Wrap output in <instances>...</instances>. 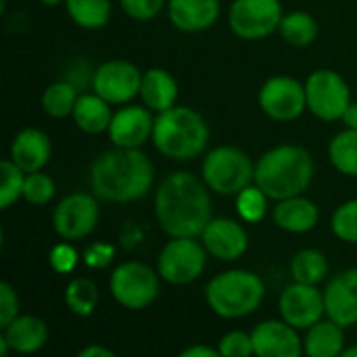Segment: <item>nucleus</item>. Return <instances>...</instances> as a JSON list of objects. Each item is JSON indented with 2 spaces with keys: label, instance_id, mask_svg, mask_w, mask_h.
Returning a JSON list of instances; mask_svg holds the SVG:
<instances>
[{
  "label": "nucleus",
  "instance_id": "nucleus-5",
  "mask_svg": "<svg viewBox=\"0 0 357 357\" xmlns=\"http://www.w3.org/2000/svg\"><path fill=\"white\" fill-rule=\"evenodd\" d=\"M266 299V284L251 270H228L205 287L209 310L224 320H241L255 314Z\"/></svg>",
  "mask_w": 357,
  "mask_h": 357
},
{
  "label": "nucleus",
  "instance_id": "nucleus-35",
  "mask_svg": "<svg viewBox=\"0 0 357 357\" xmlns=\"http://www.w3.org/2000/svg\"><path fill=\"white\" fill-rule=\"evenodd\" d=\"M331 230L339 241L357 245V199H349L335 209Z\"/></svg>",
  "mask_w": 357,
  "mask_h": 357
},
{
  "label": "nucleus",
  "instance_id": "nucleus-19",
  "mask_svg": "<svg viewBox=\"0 0 357 357\" xmlns=\"http://www.w3.org/2000/svg\"><path fill=\"white\" fill-rule=\"evenodd\" d=\"M326 316L343 328L357 326V268H347L324 289Z\"/></svg>",
  "mask_w": 357,
  "mask_h": 357
},
{
  "label": "nucleus",
  "instance_id": "nucleus-40",
  "mask_svg": "<svg viewBox=\"0 0 357 357\" xmlns=\"http://www.w3.org/2000/svg\"><path fill=\"white\" fill-rule=\"evenodd\" d=\"M113 255H115V247L113 245H109V243H92L84 251V264L88 268L102 270V268H107L113 261Z\"/></svg>",
  "mask_w": 357,
  "mask_h": 357
},
{
  "label": "nucleus",
  "instance_id": "nucleus-6",
  "mask_svg": "<svg viewBox=\"0 0 357 357\" xmlns=\"http://www.w3.org/2000/svg\"><path fill=\"white\" fill-rule=\"evenodd\" d=\"M201 178L211 192L220 197H236L255 182V163L243 149L222 144L203 157Z\"/></svg>",
  "mask_w": 357,
  "mask_h": 357
},
{
  "label": "nucleus",
  "instance_id": "nucleus-9",
  "mask_svg": "<svg viewBox=\"0 0 357 357\" xmlns=\"http://www.w3.org/2000/svg\"><path fill=\"white\" fill-rule=\"evenodd\" d=\"M307 111L320 121H337L351 105V88L335 69H316L305 79Z\"/></svg>",
  "mask_w": 357,
  "mask_h": 357
},
{
  "label": "nucleus",
  "instance_id": "nucleus-20",
  "mask_svg": "<svg viewBox=\"0 0 357 357\" xmlns=\"http://www.w3.org/2000/svg\"><path fill=\"white\" fill-rule=\"evenodd\" d=\"M220 13V0H167V17L172 25L186 33H199L213 27Z\"/></svg>",
  "mask_w": 357,
  "mask_h": 357
},
{
  "label": "nucleus",
  "instance_id": "nucleus-30",
  "mask_svg": "<svg viewBox=\"0 0 357 357\" xmlns=\"http://www.w3.org/2000/svg\"><path fill=\"white\" fill-rule=\"evenodd\" d=\"M328 159L339 174L357 178V130L345 128L331 140Z\"/></svg>",
  "mask_w": 357,
  "mask_h": 357
},
{
  "label": "nucleus",
  "instance_id": "nucleus-10",
  "mask_svg": "<svg viewBox=\"0 0 357 357\" xmlns=\"http://www.w3.org/2000/svg\"><path fill=\"white\" fill-rule=\"evenodd\" d=\"M282 17L280 0H234L228 8V27L241 40H264L278 31Z\"/></svg>",
  "mask_w": 357,
  "mask_h": 357
},
{
  "label": "nucleus",
  "instance_id": "nucleus-34",
  "mask_svg": "<svg viewBox=\"0 0 357 357\" xmlns=\"http://www.w3.org/2000/svg\"><path fill=\"white\" fill-rule=\"evenodd\" d=\"M54 195H56V186H54V180L48 174H44L42 169L25 174L23 201H27L33 207H44L54 199Z\"/></svg>",
  "mask_w": 357,
  "mask_h": 357
},
{
  "label": "nucleus",
  "instance_id": "nucleus-21",
  "mask_svg": "<svg viewBox=\"0 0 357 357\" xmlns=\"http://www.w3.org/2000/svg\"><path fill=\"white\" fill-rule=\"evenodd\" d=\"M8 157L25 172H40L48 165L52 157V142L50 136L38 128H25L21 130L8 149Z\"/></svg>",
  "mask_w": 357,
  "mask_h": 357
},
{
  "label": "nucleus",
  "instance_id": "nucleus-31",
  "mask_svg": "<svg viewBox=\"0 0 357 357\" xmlns=\"http://www.w3.org/2000/svg\"><path fill=\"white\" fill-rule=\"evenodd\" d=\"M65 305L71 314L79 318L92 316L98 305V287L94 284V280L86 276L73 278L65 289Z\"/></svg>",
  "mask_w": 357,
  "mask_h": 357
},
{
  "label": "nucleus",
  "instance_id": "nucleus-41",
  "mask_svg": "<svg viewBox=\"0 0 357 357\" xmlns=\"http://www.w3.org/2000/svg\"><path fill=\"white\" fill-rule=\"evenodd\" d=\"M182 357H218L220 356V349H213V347H207V345H190L186 349L180 351Z\"/></svg>",
  "mask_w": 357,
  "mask_h": 357
},
{
  "label": "nucleus",
  "instance_id": "nucleus-33",
  "mask_svg": "<svg viewBox=\"0 0 357 357\" xmlns=\"http://www.w3.org/2000/svg\"><path fill=\"white\" fill-rule=\"evenodd\" d=\"M2 182H0V209H8L19 199H23L25 172L8 157L0 163Z\"/></svg>",
  "mask_w": 357,
  "mask_h": 357
},
{
  "label": "nucleus",
  "instance_id": "nucleus-28",
  "mask_svg": "<svg viewBox=\"0 0 357 357\" xmlns=\"http://www.w3.org/2000/svg\"><path fill=\"white\" fill-rule=\"evenodd\" d=\"M79 90L69 82V79H59L50 86H46V90L42 92V111L52 117V119H63L69 117L75 109Z\"/></svg>",
  "mask_w": 357,
  "mask_h": 357
},
{
  "label": "nucleus",
  "instance_id": "nucleus-32",
  "mask_svg": "<svg viewBox=\"0 0 357 357\" xmlns=\"http://www.w3.org/2000/svg\"><path fill=\"white\" fill-rule=\"evenodd\" d=\"M268 201H270V197L255 182L251 186H247L245 190H241L234 197L238 218L243 222H247V224H257V222H261L266 218V213H268Z\"/></svg>",
  "mask_w": 357,
  "mask_h": 357
},
{
  "label": "nucleus",
  "instance_id": "nucleus-12",
  "mask_svg": "<svg viewBox=\"0 0 357 357\" xmlns=\"http://www.w3.org/2000/svg\"><path fill=\"white\" fill-rule=\"evenodd\" d=\"M259 109L274 121L289 123L307 111L305 84L291 75H272L259 88Z\"/></svg>",
  "mask_w": 357,
  "mask_h": 357
},
{
  "label": "nucleus",
  "instance_id": "nucleus-8",
  "mask_svg": "<svg viewBox=\"0 0 357 357\" xmlns=\"http://www.w3.org/2000/svg\"><path fill=\"white\" fill-rule=\"evenodd\" d=\"M207 249L201 241L190 236H176L167 241L157 257V272L167 284H190L207 266Z\"/></svg>",
  "mask_w": 357,
  "mask_h": 357
},
{
  "label": "nucleus",
  "instance_id": "nucleus-23",
  "mask_svg": "<svg viewBox=\"0 0 357 357\" xmlns=\"http://www.w3.org/2000/svg\"><path fill=\"white\" fill-rule=\"evenodd\" d=\"M140 100L155 115L176 107L178 105V82H176V77L161 67H153V69L142 71Z\"/></svg>",
  "mask_w": 357,
  "mask_h": 357
},
{
  "label": "nucleus",
  "instance_id": "nucleus-25",
  "mask_svg": "<svg viewBox=\"0 0 357 357\" xmlns=\"http://www.w3.org/2000/svg\"><path fill=\"white\" fill-rule=\"evenodd\" d=\"M113 105L109 100H105L100 94L92 92H84L77 96L75 109L71 113L75 126L86 132V134H102L109 130L111 119H113Z\"/></svg>",
  "mask_w": 357,
  "mask_h": 357
},
{
  "label": "nucleus",
  "instance_id": "nucleus-18",
  "mask_svg": "<svg viewBox=\"0 0 357 357\" xmlns=\"http://www.w3.org/2000/svg\"><path fill=\"white\" fill-rule=\"evenodd\" d=\"M0 357L8 351L29 356L38 354L48 343V324L38 316H17L10 324L0 328Z\"/></svg>",
  "mask_w": 357,
  "mask_h": 357
},
{
  "label": "nucleus",
  "instance_id": "nucleus-42",
  "mask_svg": "<svg viewBox=\"0 0 357 357\" xmlns=\"http://www.w3.org/2000/svg\"><path fill=\"white\" fill-rule=\"evenodd\" d=\"M79 357H115V354L111 351V349H107V347H102V345H96V343H92V345H88V347H84V349H79Z\"/></svg>",
  "mask_w": 357,
  "mask_h": 357
},
{
  "label": "nucleus",
  "instance_id": "nucleus-26",
  "mask_svg": "<svg viewBox=\"0 0 357 357\" xmlns=\"http://www.w3.org/2000/svg\"><path fill=\"white\" fill-rule=\"evenodd\" d=\"M69 19L82 29H102L111 21V0H65Z\"/></svg>",
  "mask_w": 357,
  "mask_h": 357
},
{
  "label": "nucleus",
  "instance_id": "nucleus-15",
  "mask_svg": "<svg viewBox=\"0 0 357 357\" xmlns=\"http://www.w3.org/2000/svg\"><path fill=\"white\" fill-rule=\"evenodd\" d=\"M155 113L146 105H121L111 119L107 130L113 146L140 149L153 138Z\"/></svg>",
  "mask_w": 357,
  "mask_h": 357
},
{
  "label": "nucleus",
  "instance_id": "nucleus-1",
  "mask_svg": "<svg viewBox=\"0 0 357 357\" xmlns=\"http://www.w3.org/2000/svg\"><path fill=\"white\" fill-rule=\"evenodd\" d=\"M209 186L190 172H172L155 190V218L169 236L199 238L213 218Z\"/></svg>",
  "mask_w": 357,
  "mask_h": 357
},
{
  "label": "nucleus",
  "instance_id": "nucleus-38",
  "mask_svg": "<svg viewBox=\"0 0 357 357\" xmlns=\"http://www.w3.org/2000/svg\"><path fill=\"white\" fill-rule=\"evenodd\" d=\"M119 6L134 21H151L165 8V0H119Z\"/></svg>",
  "mask_w": 357,
  "mask_h": 357
},
{
  "label": "nucleus",
  "instance_id": "nucleus-2",
  "mask_svg": "<svg viewBox=\"0 0 357 357\" xmlns=\"http://www.w3.org/2000/svg\"><path fill=\"white\" fill-rule=\"evenodd\" d=\"M155 169L140 149L113 146L90 167V190L107 203H134L149 195Z\"/></svg>",
  "mask_w": 357,
  "mask_h": 357
},
{
  "label": "nucleus",
  "instance_id": "nucleus-27",
  "mask_svg": "<svg viewBox=\"0 0 357 357\" xmlns=\"http://www.w3.org/2000/svg\"><path fill=\"white\" fill-rule=\"evenodd\" d=\"M278 31L287 44L297 46V48H305V46L316 42L320 27H318V21L314 19V15L305 13V10H293V13H287L282 17Z\"/></svg>",
  "mask_w": 357,
  "mask_h": 357
},
{
  "label": "nucleus",
  "instance_id": "nucleus-17",
  "mask_svg": "<svg viewBox=\"0 0 357 357\" xmlns=\"http://www.w3.org/2000/svg\"><path fill=\"white\" fill-rule=\"evenodd\" d=\"M253 349L257 357H299L303 354V339L289 322L266 320L251 331Z\"/></svg>",
  "mask_w": 357,
  "mask_h": 357
},
{
  "label": "nucleus",
  "instance_id": "nucleus-14",
  "mask_svg": "<svg viewBox=\"0 0 357 357\" xmlns=\"http://www.w3.org/2000/svg\"><path fill=\"white\" fill-rule=\"evenodd\" d=\"M278 314L297 331H307L326 316L324 291H320L318 284H303L293 280L280 293Z\"/></svg>",
  "mask_w": 357,
  "mask_h": 357
},
{
  "label": "nucleus",
  "instance_id": "nucleus-11",
  "mask_svg": "<svg viewBox=\"0 0 357 357\" xmlns=\"http://www.w3.org/2000/svg\"><path fill=\"white\" fill-rule=\"evenodd\" d=\"M100 218L98 197L94 192H71L61 199L52 211V228L63 241L88 238Z\"/></svg>",
  "mask_w": 357,
  "mask_h": 357
},
{
  "label": "nucleus",
  "instance_id": "nucleus-24",
  "mask_svg": "<svg viewBox=\"0 0 357 357\" xmlns=\"http://www.w3.org/2000/svg\"><path fill=\"white\" fill-rule=\"evenodd\" d=\"M345 351V328L328 316L305 331L303 354L307 357H341Z\"/></svg>",
  "mask_w": 357,
  "mask_h": 357
},
{
  "label": "nucleus",
  "instance_id": "nucleus-13",
  "mask_svg": "<svg viewBox=\"0 0 357 357\" xmlns=\"http://www.w3.org/2000/svg\"><path fill=\"white\" fill-rule=\"evenodd\" d=\"M142 71L126 59H111L96 67L92 90L109 100L113 107H121L140 96Z\"/></svg>",
  "mask_w": 357,
  "mask_h": 357
},
{
  "label": "nucleus",
  "instance_id": "nucleus-29",
  "mask_svg": "<svg viewBox=\"0 0 357 357\" xmlns=\"http://www.w3.org/2000/svg\"><path fill=\"white\" fill-rule=\"evenodd\" d=\"M328 259L318 249H301L291 259V276L295 282L320 284L328 276Z\"/></svg>",
  "mask_w": 357,
  "mask_h": 357
},
{
  "label": "nucleus",
  "instance_id": "nucleus-44",
  "mask_svg": "<svg viewBox=\"0 0 357 357\" xmlns=\"http://www.w3.org/2000/svg\"><path fill=\"white\" fill-rule=\"evenodd\" d=\"M341 357H357V345H354V347H345V351H343V356Z\"/></svg>",
  "mask_w": 357,
  "mask_h": 357
},
{
  "label": "nucleus",
  "instance_id": "nucleus-7",
  "mask_svg": "<svg viewBox=\"0 0 357 357\" xmlns=\"http://www.w3.org/2000/svg\"><path fill=\"white\" fill-rule=\"evenodd\" d=\"M159 272L142 261L119 264L109 278L111 297L130 312H142L159 297Z\"/></svg>",
  "mask_w": 357,
  "mask_h": 357
},
{
  "label": "nucleus",
  "instance_id": "nucleus-43",
  "mask_svg": "<svg viewBox=\"0 0 357 357\" xmlns=\"http://www.w3.org/2000/svg\"><path fill=\"white\" fill-rule=\"evenodd\" d=\"M341 121L345 123V128L357 130V102H354V100H351V105L345 109V113H343Z\"/></svg>",
  "mask_w": 357,
  "mask_h": 357
},
{
  "label": "nucleus",
  "instance_id": "nucleus-4",
  "mask_svg": "<svg viewBox=\"0 0 357 357\" xmlns=\"http://www.w3.org/2000/svg\"><path fill=\"white\" fill-rule=\"evenodd\" d=\"M155 149L172 161H192L201 157L209 142L205 117L186 105H176L155 115Z\"/></svg>",
  "mask_w": 357,
  "mask_h": 357
},
{
  "label": "nucleus",
  "instance_id": "nucleus-39",
  "mask_svg": "<svg viewBox=\"0 0 357 357\" xmlns=\"http://www.w3.org/2000/svg\"><path fill=\"white\" fill-rule=\"evenodd\" d=\"M21 310L19 295L10 282H0V328L10 324Z\"/></svg>",
  "mask_w": 357,
  "mask_h": 357
},
{
  "label": "nucleus",
  "instance_id": "nucleus-22",
  "mask_svg": "<svg viewBox=\"0 0 357 357\" xmlns=\"http://www.w3.org/2000/svg\"><path fill=\"white\" fill-rule=\"evenodd\" d=\"M272 222L289 234H305L318 226L320 209L312 199L303 195L289 197V199L276 201L272 209Z\"/></svg>",
  "mask_w": 357,
  "mask_h": 357
},
{
  "label": "nucleus",
  "instance_id": "nucleus-37",
  "mask_svg": "<svg viewBox=\"0 0 357 357\" xmlns=\"http://www.w3.org/2000/svg\"><path fill=\"white\" fill-rule=\"evenodd\" d=\"M48 261H50V268L56 274H71L77 268L79 253L75 251V247L71 245V241H61V243H56L50 249Z\"/></svg>",
  "mask_w": 357,
  "mask_h": 357
},
{
  "label": "nucleus",
  "instance_id": "nucleus-16",
  "mask_svg": "<svg viewBox=\"0 0 357 357\" xmlns=\"http://www.w3.org/2000/svg\"><path fill=\"white\" fill-rule=\"evenodd\" d=\"M209 257L220 261H236L249 249V234L241 222L232 218H211L199 236Z\"/></svg>",
  "mask_w": 357,
  "mask_h": 357
},
{
  "label": "nucleus",
  "instance_id": "nucleus-45",
  "mask_svg": "<svg viewBox=\"0 0 357 357\" xmlns=\"http://www.w3.org/2000/svg\"><path fill=\"white\" fill-rule=\"evenodd\" d=\"M46 6H56V4H65V0H40Z\"/></svg>",
  "mask_w": 357,
  "mask_h": 357
},
{
  "label": "nucleus",
  "instance_id": "nucleus-3",
  "mask_svg": "<svg viewBox=\"0 0 357 357\" xmlns=\"http://www.w3.org/2000/svg\"><path fill=\"white\" fill-rule=\"evenodd\" d=\"M314 174L316 163L312 153L297 144L274 146L255 161V184L270 201L303 195L312 186Z\"/></svg>",
  "mask_w": 357,
  "mask_h": 357
},
{
  "label": "nucleus",
  "instance_id": "nucleus-36",
  "mask_svg": "<svg viewBox=\"0 0 357 357\" xmlns=\"http://www.w3.org/2000/svg\"><path fill=\"white\" fill-rule=\"evenodd\" d=\"M220 356L224 357H249L255 356L253 339L249 333L243 331H230L220 339Z\"/></svg>",
  "mask_w": 357,
  "mask_h": 357
}]
</instances>
